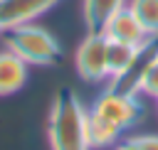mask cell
I'll return each mask as SVG.
<instances>
[{"instance_id":"1","label":"cell","mask_w":158,"mask_h":150,"mask_svg":"<svg viewBox=\"0 0 158 150\" xmlns=\"http://www.w3.org/2000/svg\"><path fill=\"white\" fill-rule=\"evenodd\" d=\"M47 133L52 150H91L86 138V111L69 86L54 93Z\"/></svg>"},{"instance_id":"2","label":"cell","mask_w":158,"mask_h":150,"mask_svg":"<svg viewBox=\"0 0 158 150\" xmlns=\"http://www.w3.org/2000/svg\"><path fill=\"white\" fill-rule=\"evenodd\" d=\"M0 37H2L5 47L10 52H15L27 64H35V66H54V64L62 61V47L54 39V34L47 32L44 27L32 25V22L5 27L0 32Z\"/></svg>"},{"instance_id":"3","label":"cell","mask_w":158,"mask_h":150,"mask_svg":"<svg viewBox=\"0 0 158 150\" xmlns=\"http://www.w3.org/2000/svg\"><path fill=\"white\" fill-rule=\"evenodd\" d=\"M91 111L99 113L101 118H106L109 123H114L118 130H126L141 118L143 106L138 103V96L133 91H123V89L111 86L109 91H104L94 101Z\"/></svg>"},{"instance_id":"4","label":"cell","mask_w":158,"mask_h":150,"mask_svg":"<svg viewBox=\"0 0 158 150\" xmlns=\"http://www.w3.org/2000/svg\"><path fill=\"white\" fill-rule=\"evenodd\" d=\"M106 34L104 32H86V37L81 39L79 49H77V71L84 81H101L109 76L106 69Z\"/></svg>"},{"instance_id":"5","label":"cell","mask_w":158,"mask_h":150,"mask_svg":"<svg viewBox=\"0 0 158 150\" xmlns=\"http://www.w3.org/2000/svg\"><path fill=\"white\" fill-rule=\"evenodd\" d=\"M59 0H0V20L2 30L15 25H27L49 7H54Z\"/></svg>"},{"instance_id":"6","label":"cell","mask_w":158,"mask_h":150,"mask_svg":"<svg viewBox=\"0 0 158 150\" xmlns=\"http://www.w3.org/2000/svg\"><path fill=\"white\" fill-rule=\"evenodd\" d=\"M104 34L109 39H116V42H126V44H133V47H146V30L141 27V22L136 20V15L126 7H121L106 25Z\"/></svg>"},{"instance_id":"7","label":"cell","mask_w":158,"mask_h":150,"mask_svg":"<svg viewBox=\"0 0 158 150\" xmlns=\"http://www.w3.org/2000/svg\"><path fill=\"white\" fill-rule=\"evenodd\" d=\"M109 39V37H106ZM143 47H133V44H126V42H116V39H109L106 42V69H109V76L114 81L123 79L138 61Z\"/></svg>"},{"instance_id":"8","label":"cell","mask_w":158,"mask_h":150,"mask_svg":"<svg viewBox=\"0 0 158 150\" xmlns=\"http://www.w3.org/2000/svg\"><path fill=\"white\" fill-rule=\"evenodd\" d=\"M27 61H22L15 52H0V96H10L20 91L27 81Z\"/></svg>"},{"instance_id":"9","label":"cell","mask_w":158,"mask_h":150,"mask_svg":"<svg viewBox=\"0 0 158 150\" xmlns=\"http://www.w3.org/2000/svg\"><path fill=\"white\" fill-rule=\"evenodd\" d=\"M126 7V0H84V25L86 32H104L109 20Z\"/></svg>"},{"instance_id":"10","label":"cell","mask_w":158,"mask_h":150,"mask_svg":"<svg viewBox=\"0 0 158 150\" xmlns=\"http://www.w3.org/2000/svg\"><path fill=\"white\" fill-rule=\"evenodd\" d=\"M118 128L114 123H109L106 118H101L94 111H86V138H89V148H109L116 143L118 138Z\"/></svg>"},{"instance_id":"11","label":"cell","mask_w":158,"mask_h":150,"mask_svg":"<svg viewBox=\"0 0 158 150\" xmlns=\"http://www.w3.org/2000/svg\"><path fill=\"white\" fill-rule=\"evenodd\" d=\"M128 10L136 15L148 37H158V0H131Z\"/></svg>"},{"instance_id":"12","label":"cell","mask_w":158,"mask_h":150,"mask_svg":"<svg viewBox=\"0 0 158 150\" xmlns=\"http://www.w3.org/2000/svg\"><path fill=\"white\" fill-rule=\"evenodd\" d=\"M133 140H136V145H138L141 150H158V135L146 133V135H138V138H133Z\"/></svg>"},{"instance_id":"13","label":"cell","mask_w":158,"mask_h":150,"mask_svg":"<svg viewBox=\"0 0 158 150\" xmlns=\"http://www.w3.org/2000/svg\"><path fill=\"white\" fill-rule=\"evenodd\" d=\"M114 150H141V148H138V145H136V140L131 138V140H121Z\"/></svg>"},{"instance_id":"14","label":"cell","mask_w":158,"mask_h":150,"mask_svg":"<svg viewBox=\"0 0 158 150\" xmlns=\"http://www.w3.org/2000/svg\"><path fill=\"white\" fill-rule=\"evenodd\" d=\"M0 32H2V20H0Z\"/></svg>"}]
</instances>
